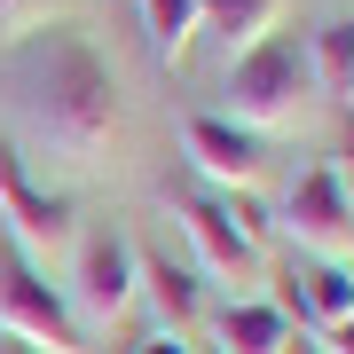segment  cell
Here are the masks:
<instances>
[{"label":"cell","instance_id":"cell-1","mask_svg":"<svg viewBox=\"0 0 354 354\" xmlns=\"http://www.w3.org/2000/svg\"><path fill=\"white\" fill-rule=\"evenodd\" d=\"M8 87L24 111V134L48 142L64 165H102V150L118 142V79L87 32L71 24L24 32L8 48Z\"/></svg>","mask_w":354,"mask_h":354},{"label":"cell","instance_id":"cell-2","mask_svg":"<svg viewBox=\"0 0 354 354\" xmlns=\"http://www.w3.org/2000/svg\"><path fill=\"white\" fill-rule=\"evenodd\" d=\"M315 55H307V39L291 32H268L260 48L228 55V111L244 134H291L307 118V102H315Z\"/></svg>","mask_w":354,"mask_h":354},{"label":"cell","instance_id":"cell-3","mask_svg":"<svg viewBox=\"0 0 354 354\" xmlns=\"http://www.w3.org/2000/svg\"><path fill=\"white\" fill-rule=\"evenodd\" d=\"M0 339H16L32 354H87V330H79L71 299L16 244H0Z\"/></svg>","mask_w":354,"mask_h":354},{"label":"cell","instance_id":"cell-4","mask_svg":"<svg viewBox=\"0 0 354 354\" xmlns=\"http://www.w3.org/2000/svg\"><path fill=\"white\" fill-rule=\"evenodd\" d=\"M134 268H142V252H134L127 236H87V244H79V283H71L79 330H111V323L142 299Z\"/></svg>","mask_w":354,"mask_h":354},{"label":"cell","instance_id":"cell-5","mask_svg":"<svg viewBox=\"0 0 354 354\" xmlns=\"http://www.w3.org/2000/svg\"><path fill=\"white\" fill-rule=\"evenodd\" d=\"M283 228L307 244V252H323V260H339L346 244H354V197H346V174H339V165H307V174L291 181Z\"/></svg>","mask_w":354,"mask_h":354},{"label":"cell","instance_id":"cell-6","mask_svg":"<svg viewBox=\"0 0 354 354\" xmlns=\"http://www.w3.org/2000/svg\"><path fill=\"white\" fill-rule=\"evenodd\" d=\"M0 221H8L24 244H48V252L71 244V197L39 189V181L24 174V158H16L8 134H0Z\"/></svg>","mask_w":354,"mask_h":354},{"label":"cell","instance_id":"cell-7","mask_svg":"<svg viewBox=\"0 0 354 354\" xmlns=\"http://www.w3.org/2000/svg\"><path fill=\"white\" fill-rule=\"evenodd\" d=\"M181 228H189L205 276H228V283H236V276H252V268H260V244L236 228L228 197H181Z\"/></svg>","mask_w":354,"mask_h":354},{"label":"cell","instance_id":"cell-8","mask_svg":"<svg viewBox=\"0 0 354 354\" xmlns=\"http://www.w3.org/2000/svg\"><path fill=\"white\" fill-rule=\"evenodd\" d=\"M181 142H189V165L205 181H221V189H252V181H260V134H244L236 118L205 111V118H189Z\"/></svg>","mask_w":354,"mask_h":354},{"label":"cell","instance_id":"cell-9","mask_svg":"<svg viewBox=\"0 0 354 354\" xmlns=\"http://www.w3.org/2000/svg\"><path fill=\"white\" fill-rule=\"evenodd\" d=\"M283 315H307V323H323V330H339V323H354V268L346 260H315L307 276H291V291H283Z\"/></svg>","mask_w":354,"mask_h":354},{"label":"cell","instance_id":"cell-10","mask_svg":"<svg viewBox=\"0 0 354 354\" xmlns=\"http://www.w3.org/2000/svg\"><path fill=\"white\" fill-rule=\"evenodd\" d=\"M213 339L221 354H291V315L276 299H236L213 315Z\"/></svg>","mask_w":354,"mask_h":354},{"label":"cell","instance_id":"cell-11","mask_svg":"<svg viewBox=\"0 0 354 354\" xmlns=\"http://www.w3.org/2000/svg\"><path fill=\"white\" fill-rule=\"evenodd\" d=\"M134 283H142V299H150L158 330H181V339H189V323H197V307H205V291H197V276H189V268H174L165 252H142Z\"/></svg>","mask_w":354,"mask_h":354},{"label":"cell","instance_id":"cell-12","mask_svg":"<svg viewBox=\"0 0 354 354\" xmlns=\"http://www.w3.org/2000/svg\"><path fill=\"white\" fill-rule=\"evenodd\" d=\"M283 8L291 0H205V24L228 39V55H244V48H260V39L283 24Z\"/></svg>","mask_w":354,"mask_h":354},{"label":"cell","instance_id":"cell-13","mask_svg":"<svg viewBox=\"0 0 354 354\" xmlns=\"http://www.w3.org/2000/svg\"><path fill=\"white\" fill-rule=\"evenodd\" d=\"M142 24H150L158 64H181L189 39H197V24H205V0H142Z\"/></svg>","mask_w":354,"mask_h":354},{"label":"cell","instance_id":"cell-14","mask_svg":"<svg viewBox=\"0 0 354 354\" xmlns=\"http://www.w3.org/2000/svg\"><path fill=\"white\" fill-rule=\"evenodd\" d=\"M307 55H315V87H323V95H354V16L323 24Z\"/></svg>","mask_w":354,"mask_h":354},{"label":"cell","instance_id":"cell-15","mask_svg":"<svg viewBox=\"0 0 354 354\" xmlns=\"http://www.w3.org/2000/svg\"><path fill=\"white\" fill-rule=\"evenodd\" d=\"M48 8H55V0H0V32H16V39H24V32L48 24Z\"/></svg>","mask_w":354,"mask_h":354},{"label":"cell","instance_id":"cell-16","mask_svg":"<svg viewBox=\"0 0 354 354\" xmlns=\"http://www.w3.org/2000/svg\"><path fill=\"white\" fill-rule=\"evenodd\" d=\"M127 354H197V346L181 339V330H150V339H134Z\"/></svg>","mask_w":354,"mask_h":354},{"label":"cell","instance_id":"cell-17","mask_svg":"<svg viewBox=\"0 0 354 354\" xmlns=\"http://www.w3.org/2000/svg\"><path fill=\"white\" fill-rule=\"evenodd\" d=\"M323 354H354V323H339V330H330V339H323Z\"/></svg>","mask_w":354,"mask_h":354},{"label":"cell","instance_id":"cell-18","mask_svg":"<svg viewBox=\"0 0 354 354\" xmlns=\"http://www.w3.org/2000/svg\"><path fill=\"white\" fill-rule=\"evenodd\" d=\"M0 354H32V346H16V339H8V346H0Z\"/></svg>","mask_w":354,"mask_h":354},{"label":"cell","instance_id":"cell-19","mask_svg":"<svg viewBox=\"0 0 354 354\" xmlns=\"http://www.w3.org/2000/svg\"><path fill=\"white\" fill-rule=\"evenodd\" d=\"M346 111H354V95H346Z\"/></svg>","mask_w":354,"mask_h":354}]
</instances>
